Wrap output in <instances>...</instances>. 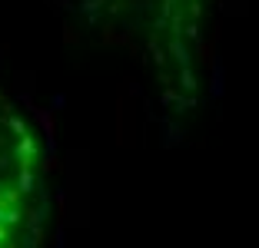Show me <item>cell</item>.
I'll return each instance as SVG.
<instances>
[{
  "mask_svg": "<svg viewBox=\"0 0 259 248\" xmlns=\"http://www.w3.org/2000/svg\"><path fill=\"white\" fill-rule=\"evenodd\" d=\"M17 182H20V169H17V143L10 136V119L0 106V245L10 238V225L17 215Z\"/></svg>",
  "mask_w": 259,
  "mask_h": 248,
  "instance_id": "obj_1",
  "label": "cell"
}]
</instances>
